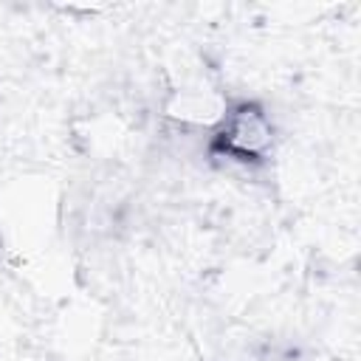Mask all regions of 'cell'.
<instances>
[{
  "label": "cell",
  "mask_w": 361,
  "mask_h": 361,
  "mask_svg": "<svg viewBox=\"0 0 361 361\" xmlns=\"http://www.w3.org/2000/svg\"><path fill=\"white\" fill-rule=\"evenodd\" d=\"M223 135H226V147L234 155H245V158H257L259 149L271 141V130H268L265 118L248 107H243L240 113L231 116Z\"/></svg>",
  "instance_id": "obj_1"
}]
</instances>
